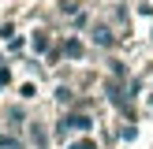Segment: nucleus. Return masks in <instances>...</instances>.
<instances>
[{"label": "nucleus", "instance_id": "nucleus-2", "mask_svg": "<svg viewBox=\"0 0 153 149\" xmlns=\"http://www.w3.org/2000/svg\"><path fill=\"white\" fill-rule=\"evenodd\" d=\"M79 149H94V145H90V142H82V145H79Z\"/></svg>", "mask_w": 153, "mask_h": 149}, {"label": "nucleus", "instance_id": "nucleus-1", "mask_svg": "<svg viewBox=\"0 0 153 149\" xmlns=\"http://www.w3.org/2000/svg\"><path fill=\"white\" fill-rule=\"evenodd\" d=\"M94 45H112V30L108 26H97L94 30Z\"/></svg>", "mask_w": 153, "mask_h": 149}]
</instances>
